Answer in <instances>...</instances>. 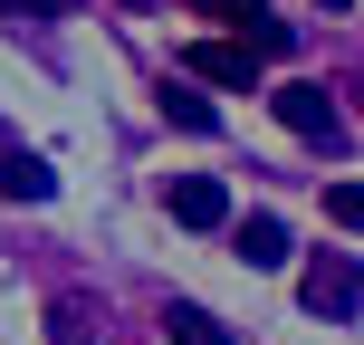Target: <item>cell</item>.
I'll return each mask as SVG.
<instances>
[{"label": "cell", "instance_id": "2", "mask_svg": "<svg viewBox=\"0 0 364 345\" xmlns=\"http://www.w3.org/2000/svg\"><path fill=\"white\" fill-rule=\"evenodd\" d=\"M259 68H269V58H259L250 38H192V48H182V77H201V87H259Z\"/></svg>", "mask_w": 364, "mask_h": 345}, {"label": "cell", "instance_id": "10", "mask_svg": "<svg viewBox=\"0 0 364 345\" xmlns=\"http://www.w3.org/2000/svg\"><path fill=\"white\" fill-rule=\"evenodd\" d=\"M326 221L364 240V182H326Z\"/></svg>", "mask_w": 364, "mask_h": 345}, {"label": "cell", "instance_id": "8", "mask_svg": "<svg viewBox=\"0 0 364 345\" xmlns=\"http://www.w3.org/2000/svg\"><path fill=\"white\" fill-rule=\"evenodd\" d=\"M164 115H173L182 134H211V125H220V115H211V96H192V87H164Z\"/></svg>", "mask_w": 364, "mask_h": 345}, {"label": "cell", "instance_id": "9", "mask_svg": "<svg viewBox=\"0 0 364 345\" xmlns=\"http://www.w3.org/2000/svg\"><path fill=\"white\" fill-rule=\"evenodd\" d=\"M48 336L58 345H87L96 336V307H87V297H58V307H48Z\"/></svg>", "mask_w": 364, "mask_h": 345}, {"label": "cell", "instance_id": "13", "mask_svg": "<svg viewBox=\"0 0 364 345\" xmlns=\"http://www.w3.org/2000/svg\"><path fill=\"white\" fill-rule=\"evenodd\" d=\"M58 0H0V19H48Z\"/></svg>", "mask_w": 364, "mask_h": 345}, {"label": "cell", "instance_id": "4", "mask_svg": "<svg viewBox=\"0 0 364 345\" xmlns=\"http://www.w3.org/2000/svg\"><path fill=\"white\" fill-rule=\"evenodd\" d=\"M297 297H307V317H355L364 307V269L355 259H316V269L297 278Z\"/></svg>", "mask_w": 364, "mask_h": 345}, {"label": "cell", "instance_id": "1", "mask_svg": "<svg viewBox=\"0 0 364 345\" xmlns=\"http://www.w3.org/2000/svg\"><path fill=\"white\" fill-rule=\"evenodd\" d=\"M269 106H278V125H288L297 144L346 154V115H336V96H326V87H307V77H297V87H278V96H269Z\"/></svg>", "mask_w": 364, "mask_h": 345}, {"label": "cell", "instance_id": "3", "mask_svg": "<svg viewBox=\"0 0 364 345\" xmlns=\"http://www.w3.org/2000/svg\"><path fill=\"white\" fill-rule=\"evenodd\" d=\"M164 211L182 221V230H230V192H220L211 173H173L164 182Z\"/></svg>", "mask_w": 364, "mask_h": 345}, {"label": "cell", "instance_id": "5", "mask_svg": "<svg viewBox=\"0 0 364 345\" xmlns=\"http://www.w3.org/2000/svg\"><path fill=\"white\" fill-rule=\"evenodd\" d=\"M240 259H250V269H288V221H269V211H250V221H240Z\"/></svg>", "mask_w": 364, "mask_h": 345}, {"label": "cell", "instance_id": "6", "mask_svg": "<svg viewBox=\"0 0 364 345\" xmlns=\"http://www.w3.org/2000/svg\"><path fill=\"white\" fill-rule=\"evenodd\" d=\"M0 192H10V201H48V192H58V173L38 164V154H19V144H0Z\"/></svg>", "mask_w": 364, "mask_h": 345}, {"label": "cell", "instance_id": "7", "mask_svg": "<svg viewBox=\"0 0 364 345\" xmlns=\"http://www.w3.org/2000/svg\"><path fill=\"white\" fill-rule=\"evenodd\" d=\"M164 336H173V345H230V327H220L211 307H182V297L164 307Z\"/></svg>", "mask_w": 364, "mask_h": 345}, {"label": "cell", "instance_id": "12", "mask_svg": "<svg viewBox=\"0 0 364 345\" xmlns=\"http://www.w3.org/2000/svg\"><path fill=\"white\" fill-rule=\"evenodd\" d=\"M192 10H201V19H220V29H250L259 0H192Z\"/></svg>", "mask_w": 364, "mask_h": 345}, {"label": "cell", "instance_id": "14", "mask_svg": "<svg viewBox=\"0 0 364 345\" xmlns=\"http://www.w3.org/2000/svg\"><path fill=\"white\" fill-rule=\"evenodd\" d=\"M316 10H346V0H316Z\"/></svg>", "mask_w": 364, "mask_h": 345}, {"label": "cell", "instance_id": "11", "mask_svg": "<svg viewBox=\"0 0 364 345\" xmlns=\"http://www.w3.org/2000/svg\"><path fill=\"white\" fill-rule=\"evenodd\" d=\"M240 38H250L259 58H288V48H297V29H288V19H269V10H259V19H250V29H240Z\"/></svg>", "mask_w": 364, "mask_h": 345}]
</instances>
